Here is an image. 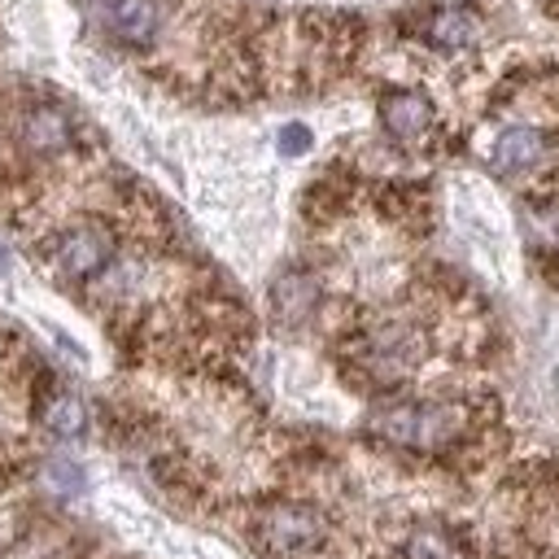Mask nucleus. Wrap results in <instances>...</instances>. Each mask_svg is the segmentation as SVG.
<instances>
[{
    "mask_svg": "<svg viewBox=\"0 0 559 559\" xmlns=\"http://www.w3.org/2000/svg\"><path fill=\"white\" fill-rule=\"evenodd\" d=\"M371 432H380L393 445L432 450L459 432V411L445 402H393L371 415Z\"/></svg>",
    "mask_w": 559,
    "mask_h": 559,
    "instance_id": "f257e3e1",
    "label": "nucleus"
},
{
    "mask_svg": "<svg viewBox=\"0 0 559 559\" xmlns=\"http://www.w3.org/2000/svg\"><path fill=\"white\" fill-rule=\"evenodd\" d=\"M258 533H262V542H266L271 555L297 559V555H314V550L323 546L328 524H323L319 511H310V507H293V502H288V507L266 511L262 524H258Z\"/></svg>",
    "mask_w": 559,
    "mask_h": 559,
    "instance_id": "f03ea898",
    "label": "nucleus"
},
{
    "mask_svg": "<svg viewBox=\"0 0 559 559\" xmlns=\"http://www.w3.org/2000/svg\"><path fill=\"white\" fill-rule=\"evenodd\" d=\"M109 258H114V240H109L105 227H92V223L70 227V231L57 240V253H52L57 271L70 275V280H92V275H100V271L109 266Z\"/></svg>",
    "mask_w": 559,
    "mask_h": 559,
    "instance_id": "7ed1b4c3",
    "label": "nucleus"
},
{
    "mask_svg": "<svg viewBox=\"0 0 559 559\" xmlns=\"http://www.w3.org/2000/svg\"><path fill=\"white\" fill-rule=\"evenodd\" d=\"M419 362V341L411 328H376L362 345V367L376 376V380H397L406 376L411 367Z\"/></svg>",
    "mask_w": 559,
    "mask_h": 559,
    "instance_id": "20e7f679",
    "label": "nucleus"
},
{
    "mask_svg": "<svg viewBox=\"0 0 559 559\" xmlns=\"http://www.w3.org/2000/svg\"><path fill=\"white\" fill-rule=\"evenodd\" d=\"M96 17L118 44H131V48L148 44L162 26L157 0H96Z\"/></svg>",
    "mask_w": 559,
    "mask_h": 559,
    "instance_id": "39448f33",
    "label": "nucleus"
},
{
    "mask_svg": "<svg viewBox=\"0 0 559 559\" xmlns=\"http://www.w3.org/2000/svg\"><path fill=\"white\" fill-rule=\"evenodd\" d=\"M542 157H546V135H542V127H528V122L498 131V140L489 148V162L498 175H528L533 166H542Z\"/></svg>",
    "mask_w": 559,
    "mask_h": 559,
    "instance_id": "423d86ee",
    "label": "nucleus"
},
{
    "mask_svg": "<svg viewBox=\"0 0 559 559\" xmlns=\"http://www.w3.org/2000/svg\"><path fill=\"white\" fill-rule=\"evenodd\" d=\"M380 127L393 135V140H402V144H411V140H419V135H428V127H432V105H428V96L424 92H384V100H380Z\"/></svg>",
    "mask_w": 559,
    "mask_h": 559,
    "instance_id": "0eeeda50",
    "label": "nucleus"
},
{
    "mask_svg": "<svg viewBox=\"0 0 559 559\" xmlns=\"http://www.w3.org/2000/svg\"><path fill=\"white\" fill-rule=\"evenodd\" d=\"M70 135H74V127H70L66 109H57V105H35L22 118V144L31 153H61V148H70Z\"/></svg>",
    "mask_w": 559,
    "mask_h": 559,
    "instance_id": "6e6552de",
    "label": "nucleus"
},
{
    "mask_svg": "<svg viewBox=\"0 0 559 559\" xmlns=\"http://www.w3.org/2000/svg\"><path fill=\"white\" fill-rule=\"evenodd\" d=\"M476 35H480V17H476L472 9H463V4L437 9V13L428 17V44H432V48L459 52V48L476 44Z\"/></svg>",
    "mask_w": 559,
    "mask_h": 559,
    "instance_id": "1a4fd4ad",
    "label": "nucleus"
},
{
    "mask_svg": "<svg viewBox=\"0 0 559 559\" xmlns=\"http://www.w3.org/2000/svg\"><path fill=\"white\" fill-rule=\"evenodd\" d=\"M44 428H48L52 437H61V441L83 437V432H87V406H83V397H74V393H52L48 406H44Z\"/></svg>",
    "mask_w": 559,
    "mask_h": 559,
    "instance_id": "9d476101",
    "label": "nucleus"
},
{
    "mask_svg": "<svg viewBox=\"0 0 559 559\" xmlns=\"http://www.w3.org/2000/svg\"><path fill=\"white\" fill-rule=\"evenodd\" d=\"M275 310L284 314V319H306L310 310H314V301H319V288H314V280L310 275H297V271H288V275H280L275 280Z\"/></svg>",
    "mask_w": 559,
    "mask_h": 559,
    "instance_id": "9b49d317",
    "label": "nucleus"
},
{
    "mask_svg": "<svg viewBox=\"0 0 559 559\" xmlns=\"http://www.w3.org/2000/svg\"><path fill=\"white\" fill-rule=\"evenodd\" d=\"M44 485L57 493V498H79L83 489H87V480H83V467L74 463V459H48L44 463Z\"/></svg>",
    "mask_w": 559,
    "mask_h": 559,
    "instance_id": "f8f14e48",
    "label": "nucleus"
},
{
    "mask_svg": "<svg viewBox=\"0 0 559 559\" xmlns=\"http://www.w3.org/2000/svg\"><path fill=\"white\" fill-rule=\"evenodd\" d=\"M402 559H450V550L437 533H411L402 546Z\"/></svg>",
    "mask_w": 559,
    "mask_h": 559,
    "instance_id": "ddd939ff",
    "label": "nucleus"
},
{
    "mask_svg": "<svg viewBox=\"0 0 559 559\" xmlns=\"http://www.w3.org/2000/svg\"><path fill=\"white\" fill-rule=\"evenodd\" d=\"M306 148H310V131H306L301 122H288V127L280 131V153L297 157V153H306Z\"/></svg>",
    "mask_w": 559,
    "mask_h": 559,
    "instance_id": "4468645a",
    "label": "nucleus"
},
{
    "mask_svg": "<svg viewBox=\"0 0 559 559\" xmlns=\"http://www.w3.org/2000/svg\"><path fill=\"white\" fill-rule=\"evenodd\" d=\"M0 271H4V253H0Z\"/></svg>",
    "mask_w": 559,
    "mask_h": 559,
    "instance_id": "2eb2a0df",
    "label": "nucleus"
}]
</instances>
